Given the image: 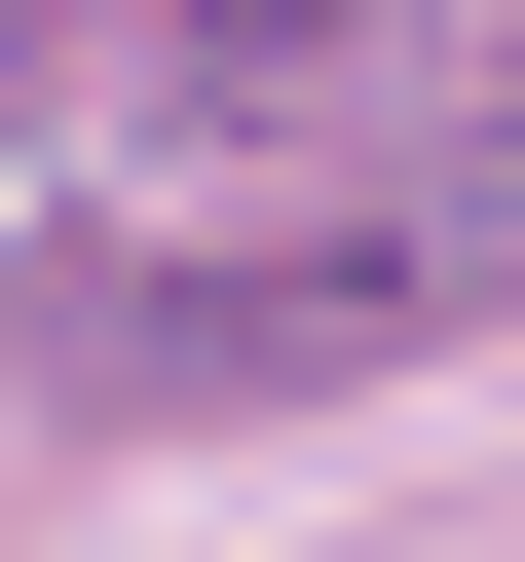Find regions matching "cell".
I'll list each match as a JSON object with an SVG mask.
<instances>
[{
    "label": "cell",
    "mask_w": 525,
    "mask_h": 562,
    "mask_svg": "<svg viewBox=\"0 0 525 562\" xmlns=\"http://www.w3.org/2000/svg\"><path fill=\"white\" fill-rule=\"evenodd\" d=\"M450 262L488 225H338V262H76V301H38V375H113V413H262V375H376V338H450Z\"/></svg>",
    "instance_id": "6da1fadb"
}]
</instances>
